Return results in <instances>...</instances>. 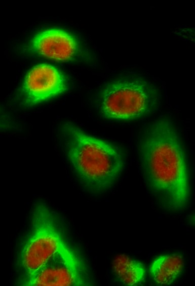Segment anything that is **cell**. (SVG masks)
<instances>
[{
    "label": "cell",
    "instance_id": "9",
    "mask_svg": "<svg viewBox=\"0 0 195 286\" xmlns=\"http://www.w3.org/2000/svg\"><path fill=\"white\" fill-rule=\"evenodd\" d=\"M112 269L121 282L130 286L141 283L146 273L143 263L125 254L114 257L112 262Z\"/></svg>",
    "mask_w": 195,
    "mask_h": 286
},
{
    "label": "cell",
    "instance_id": "4",
    "mask_svg": "<svg viewBox=\"0 0 195 286\" xmlns=\"http://www.w3.org/2000/svg\"><path fill=\"white\" fill-rule=\"evenodd\" d=\"M65 243L53 213L45 203L38 202L32 210L30 232L19 255L18 264L23 273L22 277L32 274Z\"/></svg>",
    "mask_w": 195,
    "mask_h": 286
},
{
    "label": "cell",
    "instance_id": "7",
    "mask_svg": "<svg viewBox=\"0 0 195 286\" xmlns=\"http://www.w3.org/2000/svg\"><path fill=\"white\" fill-rule=\"evenodd\" d=\"M29 51L47 58L69 61L76 58L81 47L76 39L69 33L51 28L35 35L30 41Z\"/></svg>",
    "mask_w": 195,
    "mask_h": 286
},
{
    "label": "cell",
    "instance_id": "2",
    "mask_svg": "<svg viewBox=\"0 0 195 286\" xmlns=\"http://www.w3.org/2000/svg\"><path fill=\"white\" fill-rule=\"evenodd\" d=\"M62 133L67 157L85 186L97 193L112 187L125 166L122 151L71 123L63 124Z\"/></svg>",
    "mask_w": 195,
    "mask_h": 286
},
{
    "label": "cell",
    "instance_id": "10",
    "mask_svg": "<svg viewBox=\"0 0 195 286\" xmlns=\"http://www.w3.org/2000/svg\"><path fill=\"white\" fill-rule=\"evenodd\" d=\"M12 127L10 120L0 110V130H7Z\"/></svg>",
    "mask_w": 195,
    "mask_h": 286
},
{
    "label": "cell",
    "instance_id": "8",
    "mask_svg": "<svg viewBox=\"0 0 195 286\" xmlns=\"http://www.w3.org/2000/svg\"><path fill=\"white\" fill-rule=\"evenodd\" d=\"M184 266V259L178 254L162 255L157 257L149 267L150 275L159 285L172 284L179 276Z\"/></svg>",
    "mask_w": 195,
    "mask_h": 286
},
{
    "label": "cell",
    "instance_id": "3",
    "mask_svg": "<svg viewBox=\"0 0 195 286\" xmlns=\"http://www.w3.org/2000/svg\"><path fill=\"white\" fill-rule=\"evenodd\" d=\"M159 102L158 92L150 83L140 79H120L102 88L98 106L106 119L132 120L154 111Z\"/></svg>",
    "mask_w": 195,
    "mask_h": 286
},
{
    "label": "cell",
    "instance_id": "1",
    "mask_svg": "<svg viewBox=\"0 0 195 286\" xmlns=\"http://www.w3.org/2000/svg\"><path fill=\"white\" fill-rule=\"evenodd\" d=\"M139 158L146 184L165 209L178 211L188 204L189 183L185 153L172 122L157 120L140 138Z\"/></svg>",
    "mask_w": 195,
    "mask_h": 286
},
{
    "label": "cell",
    "instance_id": "5",
    "mask_svg": "<svg viewBox=\"0 0 195 286\" xmlns=\"http://www.w3.org/2000/svg\"><path fill=\"white\" fill-rule=\"evenodd\" d=\"M84 259L66 243L61 246L30 275L19 283L26 286H83L92 285Z\"/></svg>",
    "mask_w": 195,
    "mask_h": 286
},
{
    "label": "cell",
    "instance_id": "6",
    "mask_svg": "<svg viewBox=\"0 0 195 286\" xmlns=\"http://www.w3.org/2000/svg\"><path fill=\"white\" fill-rule=\"evenodd\" d=\"M64 75L54 66L42 64L33 67L27 74L18 93L22 105H35L66 90Z\"/></svg>",
    "mask_w": 195,
    "mask_h": 286
}]
</instances>
